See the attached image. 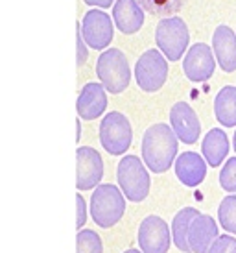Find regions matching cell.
Instances as JSON below:
<instances>
[{"instance_id":"obj_15","label":"cell","mask_w":236,"mask_h":253,"mask_svg":"<svg viewBox=\"0 0 236 253\" xmlns=\"http://www.w3.org/2000/svg\"><path fill=\"white\" fill-rule=\"evenodd\" d=\"M212 50L223 72L236 71V34L229 26L220 24L212 36Z\"/></svg>"},{"instance_id":"obj_2","label":"cell","mask_w":236,"mask_h":253,"mask_svg":"<svg viewBox=\"0 0 236 253\" xmlns=\"http://www.w3.org/2000/svg\"><path fill=\"white\" fill-rule=\"evenodd\" d=\"M125 212V196L117 185L102 183L98 185L90 198V216L100 227L117 225Z\"/></svg>"},{"instance_id":"obj_29","label":"cell","mask_w":236,"mask_h":253,"mask_svg":"<svg viewBox=\"0 0 236 253\" xmlns=\"http://www.w3.org/2000/svg\"><path fill=\"white\" fill-rule=\"evenodd\" d=\"M124 253H142V252H139V250H125Z\"/></svg>"},{"instance_id":"obj_11","label":"cell","mask_w":236,"mask_h":253,"mask_svg":"<svg viewBox=\"0 0 236 253\" xmlns=\"http://www.w3.org/2000/svg\"><path fill=\"white\" fill-rule=\"evenodd\" d=\"M216 69L214 50L210 48L205 42H196L192 48H188L187 56L183 59V71L185 76L194 82V84H201L212 78Z\"/></svg>"},{"instance_id":"obj_24","label":"cell","mask_w":236,"mask_h":253,"mask_svg":"<svg viewBox=\"0 0 236 253\" xmlns=\"http://www.w3.org/2000/svg\"><path fill=\"white\" fill-rule=\"evenodd\" d=\"M220 185L227 192H236V157L227 159L220 172Z\"/></svg>"},{"instance_id":"obj_7","label":"cell","mask_w":236,"mask_h":253,"mask_svg":"<svg viewBox=\"0 0 236 253\" xmlns=\"http://www.w3.org/2000/svg\"><path fill=\"white\" fill-rule=\"evenodd\" d=\"M168 63L162 52L155 48L146 50L135 65V80L144 92L159 91L166 84Z\"/></svg>"},{"instance_id":"obj_28","label":"cell","mask_w":236,"mask_h":253,"mask_svg":"<svg viewBox=\"0 0 236 253\" xmlns=\"http://www.w3.org/2000/svg\"><path fill=\"white\" fill-rule=\"evenodd\" d=\"M85 4H89V6H98V7H109L115 4V0H83Z\"/></svg>"},{"instance_id":"obj_27","label":"cell","mask_w":236,"mask_h":253,"mask_svg":"<svg viewBox=\"0 0 236 253\" xmlns=\"http://www.w3.org/2000/svg\"><path fill=\"white\" fill-rule=\"evenodd\" d=\"M76 204H78V227H83L85 222H87V204L81 194L76 196Z\"/></svg>"},{"instance_id":"obj_18","label":"cell","mask_w":236,"mask_h":253,"mask_svg":"<svg viewBox=\"0 0 236 253\" xmlns=\"http://www.w3.org/2000/svg\"><path fill=\"white\" fill-rule=\"evenodd\" d=\"M201 154L207 159L208 167H212V169L220 167L222 161L229 154V139H227V133L223 129H220V127L210 129L205 135V139H203Z\"/></svg>"},{"instance_id":"obj_6","label":"cell","mask_w":236,"mask_h":253,"mask_svg":"<svg viewBox=\"0 0 236 253\" xmlns=\"http://www.w3.org/2000/svg\"><path fill=\"white\" fill-rule=\"evenodd\" d=\"M133 141L131 124L125 115L118 111L107 113L100 124V142L107 154L122 155L125 154Z\"/></svg>"},{"instance_id":"obj_20","label":"cell","mask_w":236,"mask_h":253,"mask_svg":"<svg viewBox=\"0 0 236 253\" xmlns=\"http://www.w3.org/2000/svg\"><path fill=\"white\" fill-rule=\"evenodd\" d=\"M201 212L194 209V207H185L181 209L177 214L174 216V222H172V239H174L175 248L183 253H192L190 252V246H188V229L194 222L196 216H199Z\"/></svg>"},{"instance_id":"obj_12","label":"cell","mask_w":236,"mask_h":253,"mask_svg":"<svg viewBox=\"0 0 236 253\" xmlns=\"http://www.w3.org/2000/svg\"><path fill=\"white\" fill-rule=\"evenodd\" d=\"M170 124L175 131L177 139L185 144H194L199 139L201 124L192 107L187 102H177L170 111Z\"/></svg>"},{"instance_id":"obj_1","label":"cell","mask_w":236,"mask_h":253,"mask_svg":"<svg viewBox=\"0 0 236 253\" xmlns=\"http://www.w3.org/2000/svg\"><path fill=\"white\" fill-rule=\"evenodd\" d=\"M177 135L168 124H153L142 137V159L155 174H164L177 157Z\"/></svg>"},{"instance_id":"obj_26","label":"cell","mask_w":236,"mask_h":253,"mask_svg":"<svg viewBox=\"0 0 236 253\" xmlns=\"http://www.w3.org/2000/svg\"><path fill=\"white\" fill-rule=\"evenodd\" d=\"M76 36H78V67H81V65L87 61V57H89L87 42H85L83 34H81V22L76 24Z\"/></svg>"},{"instance_id":"obj_14","label":"cell","mask_w":236,"mask_h":253,"mask_svg":"<svg viewBox=\"0 0 236 253\" xmlns=\"http://www.w3.org/2000/svg\"><path fill=\"white\" fill-rule=\"evenodd\" d=\"M218 239V224L212 216L199 214L188 229V246L192 253H208Z\"/></svg>"},{"instance_id":"obj_23","label":"cell","mask_w":236,"mask_h":253,"mask_svg":"<svg viewBox=\"0 0 236 253\" xmlns=\"http://www.w3.org/2000/svg\"><path fill=\"white\" fill-rule=\"evenodd\" d=\"M76 250L78 253H104L100 235L92 229H79L76 237Z\"/></svg>"},{"instance_id":"obj_19","label":"cell","mask_w":236,"mask_h":253,"mask_svg":"<svg viewBox=\"0 0 236 253\" xmlns=\"http://www.w3.org/2000/svg\"><path fill=\"white\" fill-rule=\"evenodd\" d=\"M216 120L225 127L236 126V87L225 85L214 98Z\"/></svg>"},{"instance_id":"obj_25","label":"cell","mask_w":236,"mask_h":253,"mask_svg":"<svg viewBox=\"0 0 236 253\" xmlns=\"http://www.w3.org/2000/svg\"><path fill=\"white\" fill-rule=\"evenodd\" d=\"M208 253H236V239L231 235H222L218 237Z\"/></svg>"},{"instance_id":"obj_3","label":"cell","mask_w":236,"mask_h":253,"mask_svg":"<svg viewBox=\"0 0 236 253\" xmlns=\"http://www.w3.org/2000/svg\"><path fill=\"white\" fill-rule=\"evenodd\" d=\"M117 179L124 196L133 204L144 202L150 194L152 179H150L144 163L137 155H125L120 159L117 169Z\"/></svg>"},{"instance_id":"obj_17","label":"cell","mask_w":236,"mask_h":253,"mask_svg":"<svg viewBox=\"0 0 236 253\" xmlns=\"http://www.w3.org/2000/svg\"><path fill=\"white\" fill-rule=\"evenodd\" d=\"M175 176L185 187H197L207 176V163L196 152H185L175 161Z\"/></svg>"},{"instance_id":"obj_8","label":"cell","mask_w":236,"mask_h":253,"mask_svg":"<svg viewBox=\"0 0 236 253\" xmlns=\"http://www.w3.org/2000/svg\"><path fill=\"white\" fill-rule=\"evenodd\" d=\"M81 34L87 46H90L92 50L107 48L115 34L111 17L104 9H90L81 19Z\"/></svg>"},{"instance_id":"obj_9","label":"cell","mask_w":236,"mask_h":253,"mask_svg":"<svg viewBox=\"0 0 236 253\" xmlns=\"http://www.w3.org/2000/svg\"><path fill=\"white\" fill-rule=\"evenodd\" d=\"M174 242L172 231L160 216H146L139 227V244L142 253H168Z\"/></svg>"},{"instance_id":"obj_22","label":"cell","mask_w":236,"mask_h":253,"mask_svg":"<svg viewBox=\"0 0 236 253\" xmlns=\"http://www.w3.org/2000/svg\"><path fill=\"white\" fill-rule=\"evenodd\" d=\"M218 220L225 231L236 235V194H229L218 207Z\"/></svg>"},{"instance_id":"obj_16","label":"cell","mask_w":236,"mask_h":253,"mask_svg":"<svg viewBox=\"0 0 236 253\" xmlns=\"http://www.w3.org/2000/svg\"><path fill=\"white\" fill-rule=\"evenodd\" d=\"M113 21L122 34L131 36L144 24V9L137 0H117L113 6Z\"/></svg>"},{"instance_id":"obj_21","label":"cell","mask_w":236,"mask_h":253,"mask_svg":"<svg viewBox=\"0 0 236 253\" xmlns=\"http://www.w3.org/2000/svg\"><path fill=\"white\" fill-rule=\"evenodd\" d=\"M142 9L148 11L153 17L168 19V17H177L181 7L187 4L188 0H137Z\"/></svg>"},{"instance_id":"obj_13","label":"cell","mask_w":236,"mask_h":253,"mask_svg":"<svg viewBox=\"0 0 236 253\" xmlns=\"http://www.w3.org/2000/svg\"><path fill=\"white\" fill-rule=\"evenodd\" d=\"M102 84L90 82V84L83 85V89L78 96V115L85 120H96L98 117H102L107 107V94Z\"/></svg>"},{"instance_id":"obj_4","label":"cell","mask_w":236,"mask_h":253,"mask_svg":"<svg viewBox=\"0 0 236 253\" xmlns=\"http://www.w3.org/2000/svg\"><path fill=\"white\" fill-rule=\"evenodd\" d=\"M96 74L100 84L113 94H120L127 89L131 82V69L127 57L118 48L104 50L96 61Z\"/></svg>"},{"instance_id":"obj_10","label":"cell","mask_w":236,"mask_h":253,"mask_svg":"<svg viewBox=\"0 0 236 253\" xmlns=\"http://www.w3.org/2000/svg\"><path fill=\"white\" fill-rule=\"evenodd\" d=\"M76 187L79 190L96 189L104 177V159L98 150L79 146L76 152Z\"/></svg>"},{"instance_id":"obj_5","label":"cell","mask_w":236,"mask_h":253,"mask_svg":"<svg viewBox=\"0 0 236 253\" xmlns=\"http://www.w3.org/2000/svg\"><path fill=\"white\" fill-rule=\"evenodd\" d=\"M190 41L187 22L181 17L160 19L155 28V42L168 61H177L185 56Z\"/></svg>"},{"instance_id":"obj_30","label":"cell","mask_w":236,"mask_h":253,"mask_svg":"<svg viewBox=\"0 0 236 253\" xmlns=\"http://www.w3.org/2000/svg\"><path fill=\"white\" fill-rule=\"evenodd\" d=\"M233 146H235V152H236V131H235V137H233Z\"/></svg>"}]
</instances>
